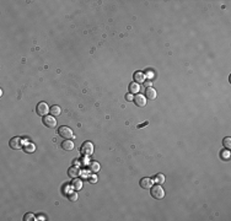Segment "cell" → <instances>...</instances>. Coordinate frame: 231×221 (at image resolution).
I'll list each match as a JSON object with an SVG mask.
<instances>
[{
  "label": "cell",
  "mask_w": 231,
  "mask_h": 221,
  "mask_svg": "<svg viewBox=\"0 0 231 221\" xmlns=\"http://www.w3.org/2000/svg\"><path fill=\"white\" fill-rule=\"evenodd\" d=\"M222 144H224V146L226 147V149L230 150V147H231V139L230 138H225L224 141H222Z\"/></svg>",
  "instance_id": "obj_18"
},
{
  "label": "cell",
  "mask_w": 231,
  "mask_h": 221,
  "mask_svg": "<svg viewBox=\"0 0 231 221\" xmlns=\"http://www.w3.org/2000/svg\"><path fill=\"white\" fill-rule=\"evenodd\" d=\"M58 133H59V135L63 139H65V140H70V139L74 138V133L73 130L69 128V126H60L59 130H58Z\"/></svg>",
  "instance_id": "obj_2"
},
{
  "label": "cell",
  "mask_w": 231,
  "mask_h": 221,
  "mask_svg": "<svg viewBox=\"0 0 231 221\" xmlns=\"http://www.w3.org/2000/svg\"><path fill=\"white\" fill-rule=\"evenodd\" d=\"M43 124L46 125L47 128H55L57 120L53 116H46V117H43Z\"/></svg>",
  "instance_id": "obj_5"
},
{
  "label": "cell",
  "mask_w": 231,
  "mask_h": 221,
  "mask_svg": "<svg viewBox=\"0 0 231 221\" xmlns=\"http://www.w3.org/2000/svg\"><path fill=\"white\" fill-rule=\"evenodd\" d=\"M73 187H74V189H76V190H80L81 188H82V182L80 181V179H77V178H74V182H73Z\"/></svg>",
  "instance_id": "obj_15"
},
{
  "label": "cell",
  "mask_w": 231,
  "mask_h": 221,
  "mask_svg": "<svg viewBox=\"0 0 231 221\" xmlns=\"http://www.w3.org/2000/svg\"><path fill=\"white\" fill-rule=\"evenodd\" d=\"M221 156H222V158H224V157L228 158V157H229V152H225V154L222 152V154H221Z\"/></svg>",
  "instance_id": "obj_25"
},
{
  "label": "cell",
  "mask_w": 231,
  "mask_h": 221,
  "mask_svg": "<svg viewBox=\"0 0 231 221\" xmlns=\"http://www.w3.org/2000/svg\"><path fill=\"white\" fill-rule=\"evenodd\" d=\"M61 147H63V150L71 151V150H74V142L71 140H64L61 142Z\"/></svg>",
  "instance_id": "obj_12"
},
{
  "label": "cell",
  "mask_w": 231,
  "mask_h": 221,
  "mask_svg": "<svg viewBox=\"0 0 231 221\" xmlns=\"http://www.w3.org/2000/svg\"><path fill=\"white\" fill-rule=\"evenodd\" d=\"M150 193H151L152 198H154V199H158V200L162 199L164 196H165V190L162 189V187L160 186V184H156V186L151 187V188H150Z\"/></svg>",
  "instance_id": "obj_1"
},
{
  "label": "cell",
  "mask_w": 231,
  "mask_h": 221,
  "mask_svg": "<svg viewBox=\"0 0 231 221\" xmlns=\"http://www.w3.org/2000/svg\"><path fill=\"white\" fill-rule=\"evenodd\" d=\"M68 176L70 178H77L80 176L79 167H70V168L68 170Z\"/></svg>",
  "instance_id": "obj_10"
},
{
  "label": "cell",
  "mask_w": 231,
  "mask_h": 221,
  "mask_svg": "<svg viewBox=\"0 0 231 221\" xmlns=\"http://www.w3.org/2000/svg\"><path fill=\"white\" fill-rule=\"evenodd\" d=\"M127 100L128 101H133V96H132V93H128L127 95Z\"/></svg>",
  "instance_id": "obj_22"
},
{
  "label": "cell",
  "mask_w": 231,
  "mask_h": 221,
  "mask_svg": "<svg viewBox=\"0 0 231 221\" xmlns=\"http://www.w3.org/2000/svg\"><path fill=\"white\" fill-rule=\"evenodd\" d=\"M148 124H149V122H145V123H143V124L138 125V128H142V126H145V125H148Z\"/></svg>",
  "instance_id": "obj_24"
},
{
  "label": "cell",
  "mask_w": 231,
  "mask_h": 221,
  "mask_svg": "<svg viewBox=\"0 0 231 221\" xmlns=\"http://www.w3.org/2000/svg\"><path fill=\"white\" fill-rule=\"evenodd\" d=\"M133 77H134V83H137V84H143V83H145L146 75H145V74H144L143 71H135L134 75H133Z\"/></svg>",
  "instance_id": "obj_6"
},
{
  "label": "cell",
  "mask_w": 231,
  "mask_h": 221,
  "mask_svg": "<svg viewBox=\"0 0 231 221\" xmlns=\"http://www.w3.org/2000/svg\"><path fill=\"white\" fill-rule=\"evenodd\" d=\"M90 182H91V183L97 182V177H91V178H90Z\"/></svg>",
  "instance_id": "obj_23"
},
{
  "label": "cell",
  "mask_w": 231,
  "mask_h": 221,
  "mask_svg": "<svg viewBox=\"0 0 231 221\" xmlns=\"http://www.w3.org/2000/svg\"><path fill=\"white\" fill-rule=\"evenodd\" d=\"M140 187L144 188V189H150L152 187V179L148 178V177H144L140 179Z\"/></svg>",
  "instance_id": "obj_7"
},
{
  "label": "cell",
  "mask_w": 231,
  "mask_h": 221,
  "mask_svg": "<svg viewBox=\"0 0 231 221\" xmlns=\"http://www.w3.org/2000/svg\"><path fill=\"white\" fill-rule=\"evenodd\" d=\"M154 181L158 183V184H161V183H164L165 182V176L164 174H161V173H159V174H156L155 177H154Z\"/></svg>",
  "instance_id": "obj_16"
},
{
  "label": "cell",
  "mask_w": 231,
  "mask_h": 221,
  "mask_svg": "<svg viewBox=\"0 0 231 221\" xmlns=\"http://www.w3.org/2000/svg\"><path fill=\"white\" fill-rule=\"evenodd\" d=\"M25 220H26V221L35 220V215L33 214H26V215H25Z\"/></svg>",
  "instance_id": "obj_19"
},
{
  "label": "cell",
  "mask_w": 231,
  "mask_h": 221,
  "mask_svg": "<svg viewBox=\"0 0 231 221\" xmlns=\"http://www.w3.org/2000/svg\"><path fill=\"white\" fill-rule=\"evenodd\" d=\"M36 112H37V114H39V116L46 117L47 114H48L49 112H51V108L48 107V105L46 103V102H39V103L37 105Z\"/></svg>",
  "instance_id": "obj_3"
},
{
  "label": "cell",
  "mask_w": 231,
  "mask_h": 221,
  "mask_svg": "<svg viewBox=\"0 0 231 221\" xmlns=\"http://www.w3.org/2000/svg\"><path fill=\"white\" fill-rule=\"evenodd\" d=\"M139 90H140L139 84H137V83H132V84L129 85V92H130V93H138V92H139Z\"/></svg>",
  "instance_id": "obj_14"
},
{
  "label": "cell",
  "mask_w": 231,
  "mask_h": 221,
  "mask_svg": "<svg viewBox=\"0 0 231 221\" xmlns=\"http://www.w3.org/2000/svg\"><path fill=\"white\" fill-rule=\"evenodd\" d=\"M80 150H81L82 155H85V156H90V155L93 152V145L91 144V142H89V141H85L84 144H82Z\"/></svg>",
  "instance_id": "obj_4"
},
{
  "label": "cell",
  "mask_w": 231,
  "mask_h": 221,
  "mask_svg": "<svg viewBox=\"0 0 231 221\" xmlns=\"http://www.w3.org/2000/svg\"><path fill=\"white\" fill-rule=\"evenodd\" d=\"M70 200H73V202H75V200H77V195H75V194L70 195Z\"/></svg>",
  "instance_id": "obj_21"
},
{
  "label": "cell",
  "mask_w": 231,
  "mask_h": 221,
  "mask_svg": "<svg viewBox=\"0 0 231 221\" xmlns=\"http://www.w3.org/2000/svg\"><path fill=\"white\" fill-rule=\"evenodd\" d=\"M145 96H146V98H149V100H155L156 96H158V93H156V90L155 89L148 87L145 90Z\"/></svg>",
  "instance_id": "obj_11"
},
{
  "label": "cell",
  "mask_w": 231,
  "mask_h": 221,
  "mask_svg": "<svg viewBox=\"0 0 231 221\" xmlns=\"http://www.w3.org/2000/svg\"><path fill=\"white\" fill-rule=\"evenodd\" d=\"M33 149H35L33 145H30V146H28V149L26 147V151H28V152H32V151H33Z\"/></svg>",
  "instance_id": "obj_20"
},
{
  "label": "cell",
  "mask_w": 231,
  "mask_h": 221,
  "mask_svg": "<svg viewBox=\"0 0 231 221\" xmlns=\"http://www.w3.org/2000/svg\"><path fill=\"white\" fill-rule=\"evenodd\" d=\"M145 86H148V87H151V81H146Z\"/></svg>",
  "instance_id": "obj_26"
},
{
  "label": "cell",
  "mask_w": 231,
  "mask_h": 221,
  "mask_svg": "<svg viewBox=\"0 0 231 221\" xmlns=\"http://www.w3.org/2000/svg\"><path fill=\"white\" fill-rule=\"evenodd\" d=\"M134 103L138 106V107H144V106L146 105V101H145V97L143 95H137L134 98H133Z\"/></svg>",
  "instance_id": "obj_8"
},
{
  "label": "cell",
  "mask_w": 231,
  "mask_h": 221,
  "mask_svg": "<svg viewBox=\"0 0 231 221\" xmlns=\"http://www.w3.org/2000/svg\"><path fill=\"white\" fill-rule=\"evenodd\" d=\"M9 145H10L11 149H14V150L20 149V147H21V139L17 138V136L12 138L11 140H10V142H9Z\"/></svg>",
  "instance_id": "obj_9"
},
{
  "label": "cell",
  "mask_w": 231,
  "mask_h": 221,
  "mask_svg": "<svg viewBox=\"0 0 231 221\" xmlns=\"http://www.w3.org/2000/svg\"><path fill=\"white\" fill-rule=\"evenodd\" d=\"M51 113H52L53 117H58L61 113V109H60L59 106L54 105V106H52V107H51Z\"/></svg>",
  "instance_id": "obj_13"
},
{
  "label": "cell",
  "mask_w": 231,
  "mask_h": 221,
  "mask_svg": "<svg viewBox=\"0 0 231 221\" xmlns=\"http://www.w3.org/2000/svg\"><path fill=\"white\" fill-rule=\"evenodd\" d=\"M89 168L91 170L92 172H97V171H100V165H98L97 162H91L90 163V166H89Z\"/></svg>",
  "instance_id": "obj_17"
}]
</instances>
